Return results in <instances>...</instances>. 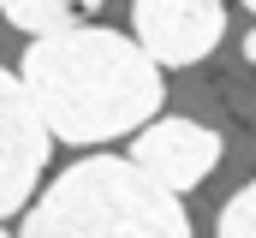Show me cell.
<instances>
[{"instance_id":"obj_5","label":"cell","mask_w":256,"mask_h":238,"mask_svg":"<svg viewBox=\"0 0 256 238\" xmlns=\"http://www.w3.org/2000/svg\"><path fill=\"white\" fill-rule=\"evenodd\" d=\"M131 161L155 178L161 190L179 196V190H196L202 178L214 173V161H220V137H214L208 125H196V119H155L149 131H137Z\"/></svg>"},{"instance_id":"obj_1","label":"cell","mask_w":256,"mask_h":238,"mask_svg":"<svg viewBox=\"0 0 256 238\" xmlns=\"http://www.w3.org/2000/svg\"><path fill=\"white\" fill-rule=\"evenodd\" d=\"M18 78H24L30 102L42 108L48 131L78 149L114 143L137 125L149 131V119L167 102L161 66L143 54V42L102 30V24H78L66 36L30 42L18 60Z\"/></svg>"},{"instance_id":"obj_6","label":"cell","mask_w":256,"mask_h":238,"mask_svg":"<svg viewBox=\"0 0 256 238\" xmlns=\"http://www.w3.org/2000/svg\"><path fill=\"white\" fill-rule=\"evenodd\" d=\"M6 24H12V30H30V42H48V36L78 30L84 18H78V6H60V0H42V6L12 0V6H6Z\"/></svg>"},{"instance_id":"obj_3","label":"cell","mask_w":256,"mask_h":238,"mask_svg":"<svg viewBox=\"0 0 256 238\" xmlns=\"http://www.w3.org/2000/svg\"><path fill=\"white\" fill-rule=\"evenodd\" d=\"M131 30L155 66H196L220 48L226 6H214V0H137Z\"/></svg>"},{"instance_id":"obj_4","label":"cell","mask_w":256,"mask_h":238,"mask_svg":"<svg viewBox=\"0 0 256 238\" xmlns=\"http://www.w3.org/2000/svg\"><path fill=\"white\" fill-rule=\"evenodd\" d=\"M0 125H6V184H0V214H30V208H36L30 190H36L42 161H48V149H54V131H48L42 108L30 102V90H24L18 72L0 78Z\"/></svg>"},{"instance_id":"obj_7","label":"cell","mask_w":256,"mask_h":238,"mask_svg":"<svg viewBox=\"0 0 256 238\" xmlns=\"http://www.w3.org/2000/svg\"><path fill=\"white\" fill-rule=\"evenodd\" d=\"M214 232H220V238H256V184H244V190H232V202L220 208Z\"/></svg>"},{"instance_id":"obj_2","label":"cell","mask_w":256,"mask_h":238,"mask_svg":"<svg viewBox=\"0 0 256 238\" xmlns=\"http://www.w3.org/2000/svg\"><path fill=\"white\" fill-rule=\"evenodd\" d=\"M18 238H191V214L137 161L84 155L18 220Z\"/></svg>"},{"instance_id":"obj_10","label":"cell","mask_w":256,"mask_h":238,"mask_svg":"<svg viewBox=\"0 0 256 238\" xmlns=\"http://www.w3.org/2000/svg\"><path fill=\"white\" fill-rule=\"evenodd\" d=\"M250 6H256V0H250Z\"/></svg>"},{"instance_id":"obj_8","label":"cell","mask_w":256,"mask_h":238,"mask_svg":"<svg viewBox=\"0 0 256 238\" xmlns=\"http://www.w3.org/2000/svg\"><path fill=\"white\" fill-rule=\"evenodd\" d=\"M244 54H250V66H256V36H250V42H244Z\"/></svg>"},{"instance_id":"obj_9","label":"cell","mask_w":256,"mask_h":238,"mask_svg":"<svg viewBox=\"0 0 256 238\" xmlns=\"http://www.w3.org/2000/svg\"><path fill=\"white\" fill-rule=\"evenodd\" d=\"M6 238H18V232H6Z\"/></svg>"}]
</instances>
